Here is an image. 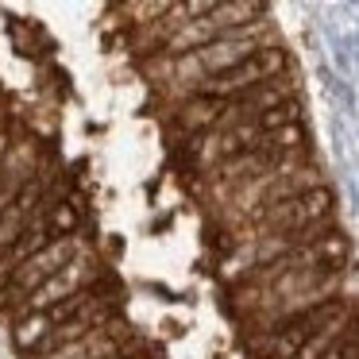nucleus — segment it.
Listing matches in <instances>:
<instances>
[{
	"label": "nucleus",
	"instance_id": "f257e3e1",
	"mask_svg": "<svg viewBox=\"0 0 359 359\" xmlns=\"http://www.w3.org/2000/svg\"><path fill=\"white\" fill-rule=\"evenodd\" d=\"M336 205H340V197H336V189L325 182V186H313V189H305V194L286 197V201L255 212L251 224L263 236H286L290 240V236L309 232V228L325 224V220H336Z\"/></svg>",
	"mask_w": 359,
	"mask_h": 359
},
{
	"label": "nucleus",
	"instance_id": "f03ea898",
	"mask_svg": "<svg viewBox=\"0 0 359 359\" xmlns=\"http://www.w3.org/2000/svg\"><path fill=\"white\" fill-rule=\"evenodd\" d=\"M294 70V62H290V50L278 43H271V47L255 50V55L248 58V62L232 66V70L217 74V78H205L201 86L194 89V97H212V101H236V97L251 93V89H259L263 81L271 78H282V74Z\"/></svg>",
	"mask_w": 359,
	"mask_h": 359
},
{
	"label": "nucleus",
	"instance_id": "7ed1b4c3",
	"mask_svg": "<svg viewBox=\"0 0 359 359\" xmlns=\"http://www.w3.org/2000/svg\"><path fill=\"white\" fill-rule=\"evenodd\" d=\"M220 112H224V101H212V97H186V101L174 109V124L186 132V140L194 135H209L217 128Z\"/></svg>",
	"mask_w": 359,
	"mask_h": 359
},
{
	"label": "nucleus",
	"instance_id": "20e7f679",
	"mask_svg": "<svg viewBox=\"0 0 359 359\" xmlns=\"http://www.w3.org/2000/svg\"><path fill=\"white\" fill-rule=\"evenodd\" d=\"M263 16H271V8L259 4V0H217L205 20L212 24L217 35H228V32H240V27L255 24V20H263Z\"/></svg>",
	"mask_w": 359,
	"mask_h": 359
},
{
	"label": "nucleus",
	"instance_id": "39448f33",
	"mask_svg": "<svg viewBox=\"0 0 359 359\" xmlns=\"http://www.w3.org/2000/svg\"><path fill=\"white\" fill-rule=\"evenodd\" d=\"M50 332H55V325H50L47 313H24V317L12 320V348H16L20 355L32 359Z\"/></svg>",
	"mask_w": 359,
	"mask_h": 359
},
{
	"label": "nucleus",
	"instance_id": "423d86ee",
	"mask_svg": "<svg viewBox=\"0 0 359 359\" xmlns=\"http://www.w3.org/2000/svg\"><path fill=\"white\" fill-rule=\"evenodd\" d=\"M332 66L336 78L355 81V32H348L344 39H332Z\"/></svg>",
	"mask_w": 359,
	"mask_h": 359
},
{
	"label": "nucleus",
	"instance_id": "0eeeda50",
	"mask_svg": "<svg viewBox=\"0 0 359 359\" xmlns=\"http://www.w3.org/2000/svg\"><path fill=\"white\" fill-rule=\"evenodd\" d=\"M8 32H12V35H20V32L35 35V24H20V20H8ZM16 47H20V55H24V58H35V43H24V39H16Z\"/></svg>",
	"mask_w": 359,
	"mask_h": 359
}]
</instances>
